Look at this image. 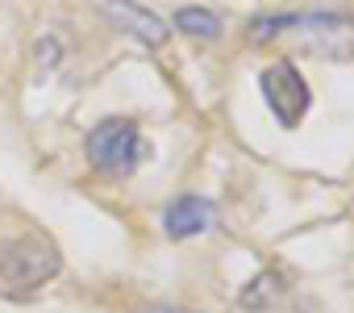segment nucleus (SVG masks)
Here are the masks:
<instances>
[{"label": "nucleus", "mask_w": 354, "mask_h": 313, "mask_svg": "<svg viewBox=\"0 0 354 313\" xmlns=\"http://www.w3.org/2000/svg\"><path fill=\"white\" fill-rule=\"evenodd\" d=\"M246 38L254 46L288 38L296 51L321 55V59H350L354 55V21L342 17V13H279V17H259V21H250Z\"/></svg>", "instance_id": "f257e3e1"}, {"label": "nucleus", "mask_w": 354, "mask_h": 313, "mask_svg": "<svg viewBox=\"0 0 354 313\" xmlns=\"http://www.w3.org/2000/svg\"><path fill=\"white\" fill-rule=\"evenodd\" d=\"M59 267H63V259L42 234H21V238L0 242V292L5 296L38 292Z\"/></svg>", "instance_id": "f03ea898"}, {"label": "nucleus", "mask_w": 354, "mask_h": 313, "mask_svg": "<svg viewBox=\"0 0 354 313\" xmlns=\"http://www.w3.org/2000/svg\"><path fill=\"white\" fill-rule=\"evenodd\" d=\"M88 154H92V163H96L104 176H117V180H121V176L138 172L146 146H142V134H138L133 121H125V117H109V121H100V125L92 129V138H88Z\"/></svg>", "instance_id": "7ed1b4c3"}, {"label": "nucleus", "mask_w": 354, "mask_h": 313, "mask_svg": "<svg viewBox=\"0 0 354 313\" xmlns=\"http://www.w3.org/2000/svg\"><path fill=\"white\" fill-rule=\"evenodd\" d=\"M259 88H263V96H267V105H271V113H275L279 125H288V129L300 125V117L308 109V84L296 71V63H271L263 71Z\"/></svg>", "instance_id": "20e7f679"}, {"label": "nucleus", "mask_w": 354, "mask_h": 313, "mask_svg": "<svg viewBox=\"0 0 354 313\" xmlns=\"http://www.w3.org/2000/svg\"><path fill=\"white\" fill-rule=\"evenodd\" d=\"M104 13L113 26H121L125 34H133L138 42L146 46H167V21L146 13L142 5H133V0H104Z\"/></svg>", "instance_id": "39448f33"}, {"label": "nucleus", "mask_w": 354, "mask_h": 313, "mask_svg": "<svg viewBox=\"0 0 354 313\" xmlns=\"http://www.w3.org/2000/svg\"><path fill=\"white\" fill-rule=\"evenodd\" d=\"M213 217H217L213 201H205V197H180V201H171V209H167L162 222H167L171 238H192V234H205L213 226Z\"/></svg>", "instance_id": "423d86ee"}, {"label": "nucleus", "mask_w": 354, "mask_h": 313, "mask_svg": "<svg viewBox=\"0 0 354 313\" xmlns=\"http://www.w3.org/2000/svg\"><path fill=\"white\" fill-rule=\"evenodd\" d=\"M175 26H180L188 38H217L221 34V17L201 9V5H184L180 13H175Z\"/></svg>", "instance_id": "0eeeda50"}, {"label": "nucleus", "mask_w": 354, "mask_h": 313, "mask_svg": "<svg viewBox=\"0 0 354 313\" xmlns=\"http://www.w3.org/2000/svg\"><path fill=\"white\" fill-rule=\"evenodd\" d=\"M283 280H279V271H267V276H254V284L242 292V305L246 309H267V305H275L279 296H283Z\"/></svg>", "instance_id": "6e6552de"}, {"label": "nucleus", "mask_w": 354, "mask_h": 313, "mask_svg": "<svg viewBox=\"0 0 354 313\" xmlns=\"http://www.w3.org/2000/svg\"><path fill=\"white\" fill-rule=\"evenodd\" d=\"M150 313H175V309H150Z\"/></svg>", "instance_id": "1a4fd4ad"}]
</instances>
